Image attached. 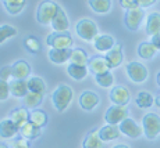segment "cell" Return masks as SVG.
Wrapping results in <instances>:
<instances>
[{
    "instance_id": "7a4b0ae2",
    "label": "cell",
    "mask_w": 160,
    "mask_h": 148,
    "mask_svg": "<svg viewBox=\"0 0 160 148\" xmlns=\"http://www.w3.org/2000/svg\"><path fill=\"white\" fill-rule=\"evenodd\" d=\"M60 6L57 3L52 2V0H45L39 4L38 10H36V20L42 25H52L54 17L57 15V11Z\"/></svg>"
},
{
    "instance_id": "4dcf8cb0",
    "label": "cell",
    "mask_w": 160,
    "mask_h": 148,
    "mask_svg": "<svg viewBox=\"0 0 160 148\" xmlns=\"http://www.w3.org/2000/svg\"><path fill=\"white\" fill-rule=\"evenodd\" d=\"M91 8L98 14H107L112 10V0H89Z\"/></svg>"
},
{
    "instance_id": "ffe728a7",
    "label": "cell",
    "mask_w": 160,
    "mask_h": 148,
    "mask_svg": "<svg viewBox=\"0 0 160 148\" xmlns=\"http://www.w3.org/2000/svg\"><path fill=\"white\" fill-rule=\"evenodd\" d=\"M8 85H10V93H11V95H14V97L24 98L27 94H28V91H29L27 81L13 79L11 82H8Z\"/></svg>"
},
{
    "instance_id": "cb8c5ba5",
    "label": "cell",
    "mask_w": 160,
    "mask_h": 148,
    "mask_svg": "<svg viewBox=\"0 0 160 148\" xmlns=\"http://www.w3.org/2000/svg\"><path fill=\"white\" fill-rule=\"evenodd\" d=\"M84 148H104V141L100 138L99 130H92L87 134L82 143Z\"/></svg>"
},
{
    "instance_id": "9c48e42d",
    "label": "cell",
    "mask_w": 160,
    "mask_h": 148,
    "mask_svg": "<svg viewBox=\"0 0 160 148\" xmlns=\"http://www.w3.org/2000/svg\"><path fill=\"white\" fill-rule=\"evenodd\" d=\"M118 126H120L121 133L124 136H127V137H130V138H138V137H141L142 133H143V129L131 118L124 119Z\"/></svg>"
},
{
    "instance_id": "ba28073f",
    "label": "cell",
    "mask_w": 160,
    "mask_h": 148,
    "mask_svg": "<svg viewBox=\"0 0 160 148\" xmlns=\"http://www.w3.org/2000/svg\"><path fill=\"white\" fill-rule=\"evenodd\" d=\"M128 118V109L125 105H116L113 104L112 107L107 108L104 113V119L109 125H120L124 119Z\"/></svg>"
},
{
    "instance_id": "7402d4cb",
    "label": "cell",
    "mask_w": 160,
    "mask_h": 148,
    "mask_svg": "<svg viewBox=\"0 0 160 148\" xmlns=\"http://www.w3.org/2000/svg\"><path fill=\"white\" fill-rule=\"evenodd\" d=\"M41 134H42V127L33 125L32 122H28L27 125H24L20 129V137H24L29 141L41 137Z\"/></svg>"
},
{
    "instance_id": "4316f807",
    "label": "cell",
    "mask_w": 160,
    "mask_h": 148,
    "mask_svg": "<svg viewBox=\"0 0 160 148\" xmlns=\"http://www.w3.org/2000/svg\"><path fill=\"white\" fill-rule=\"evenodd\" d=\"M48 113L45 112L43 109H39V108H35L29 112V122H32L33 125L39 126V127H43V126L48 125Z\"/></svg>"
},
{
    "instance_id": "bcb514c9",
    "label": "cell",
    "mask_w": 160,
    "mask_h": 148,
    "mask_svg": "<svg viewBox=\"0 0 160 148\" xmlns=\"http://www.w3.org/2000/svg\"><path fill=\"white\" fill-rule=\"evenodd\" d=\"M0 148H10V147L6 146V144H3V143H0Z\"/></svg>"
},
{
    "instance_id": "5b68a950",
    "label": "cell",
    "mask_w": 160,
    "mask_h": 148,
    "mask_svg": "<svg viewBox=\"0 0 160 148\" xmlns=\"http://www.w3.org/2000/svg\"><path fill=\"white\" fill-rule=\"evenodd\" d=\"M143 18H145V10L142 7H139V6L132 7L130 10H127V13H125V17H124L125 26L130 30H132V32H135V30L139 29Z\"/></svg>"
},
{
    "instance_id": "d6986e66",
    "label": "cell",
    "mask_w": 160,
    "mask_h": 148,
    "mask_svg": "<svg viewBox=\"0 0 160 148\" xmlns=\"http://www.w3.org/2000/svg\"><path fill=\"white\" fill-rule=\"evenodd\" d=\"M18 133H20V129L15 126V123L10 118L3 119L0 122V137L2 138H13Z\"/></svg>"
},
{
    "instance_id": "d6a6232c",
    "label": "cell",
    "mask_w": 160,
    "mask_h": 148,
    "mask_svg": "<svg viewBox=\"0 0 160 148\" xmlns=\"http://www.w3.org/2000/svg\"><path fill=\"white\" fill-rule=\"evenodd\" d=\"M135 103L139 108H150L155 104V97L149 91H139L135 97Z\"/></svg>"
},
{
    "instance_id": "44dd1931",
    "label": "cell",
    "mask_w": 160,
    "mask_h": 148,
    "mask_svg": "<svg viewBox=\"0 0 160 148\" xmlns=\"http://www.w3.org/2000/svg\"><path fill=\"white\" fill-rule=\"evenodd\" d=\"M146 33L152 38L160 33V13H150L146 18Z\"/></svg>"
},
{
    "instance_id": "1f68e13d",
    "label": "cell",
    "mask_w": 160,
    "mask_h": 148,
    "mask_svg": "<svg viewBox=\"0 0 160 148\" xmlns=\"http://www.w3.org/2000/svg\"><path fill=\"white\" fill-rule=\"evenodd\" d=\"M27 83H28L29 91L45 95V93H46V83H45V81L42 78H36V76H33V78L27 79Z\"/></svg>"
},
{
    "instance_id": "3957f363",
    "label": "cell",
    "mask_w": 160,
    "mask_h": 148,
    "mask_svg": "<svg viewBox=\"0 0 160 148\" xmlns=\"http://www.w3.org/2000/svg\"><path fill=\"white\" fill-rule=\"evenodd\" d=\"M142 129L143 134L149 140H155L160 136V116L155 112L146 113L142 118Z\"/></svg>"
},
{
    "instance_id": "ac0fdd59",
    "label": "cell",
    "mask_w": 160,
    "mask_h": 148,
    "mask_svg": "<svg viewBox=\"0 0 160 148\" xmlns=\"http://www.w3.org/2000/svg\"><path fill=\"white\" fill-rule=\"evenodd\" d=\"M10 119L15 123V126H17L18 129H21L24 125H27V123L29 122V111L28 108H15V109L11 111L10 113Z\"/></svg>"
},
{
    "instance_id": "30bf717a",
    "label": "cell",
    "mask_w": 160,
    "mask_h": 148,
    "mask_svg": "<svg viewBox=\"0 0 160 148\" xmlns=\"http://www.w3.org/2000/svg\"><path fill=\"white\" fill-rule=\"evenodd\" d=\"M131 100V94L125 86H114L110 91V101L116 105H127Z\"/></svg>"
},
{
    "instance_id": "484cf974",
    "label": "cell",
    "mask_w": 160,
    "mask_h": 148,
    "mask_svg": "<svg viewBox=\"0 0 160 148\" xmlns=\"http://www.w3.org/2000/svg\"><path fill=\"white\" fill-rule=\"evenodd\" d=\"M88 68L87 65H77V64H70L67 67V73L74 79V81H82L87 78L88 75Z\"/></svg>"
},
{
    "instance_id": "5bb4252c",
    "label": "cell",
    "mask_w": 160,
    "mask_h": 148,
    "mask_svg": "<svg viewBox=\"0 0 160 148\" xmlns=\"http://www.w3.org/2000/svg\"><path fill=\"white\" fill-rule=\"evenodd\" d=\"M13 68V79H20V81H27L31 75V67L25 60H18L11 65Z\"/></svg>"
},
{
    "instance_id": "74e56055",
    "label": "cell",
    "mask_w": 160,
    "mask_h": 148,
    "mask_svg": "<svg viewBox=\"0 0 160 148\" xmlns=\"http://www.w3.org/2000/svg\"><path fill=\"white\" fill-rule=\"evenodd\" d=\"M10 148H31V143H29V140H27V138L20 137V138L13 140Z\"/></svg>"
},
{
    "instance_id": "603a6c76",
    "label": "cell",
    "mask_w": 160,
    "mask_h": 148,
    "mask_svg": "<svg viewBox=\"0 0 160 148\" xmlns=\"http://www.w3.org/2000/svg\"><path fill=\"white\" fill-rule=\"evenodd\" d=\"M120 134H121V130H120L118 125H109V123H107L106 126L99 129V136L103 141L116 140V138L120 137Z\"/></svg>"
},
{
    "instance_id": "e575fe53",
    "label": "cell",
    "mask_w": 160,
    "mask_h": 148,
    "mask_svg": "<svg viewBox=\"0 0 160 148\" xmlns=\"http://www.w3.org/2000/svg\"><path fill=\"white\" fill-rule=\"evenodd\" d=\"M17 29L11 25H2L0 26V44L4 43L7 39H11L17 36Z\"/></svg>"
},
{
    "instance_id": "8992f818",
    "label": "cell",
    "mask_w": 160,
    "mask_h": 148,
    "mask_svg": "<svg viewBox=\"0 0 160 148\" xmlns=\"http://www.w3.org/2000/svg\"><path fill=\"white\" fill-rule=\"evenodd\" d=\"M125 71H127V75L130 78V81H132L134 83H143L149 76V72H148V68L141 62H137V61H132V62H128L125 65Z\"/></svg>"
},
{
    "instance_id": "277c9868",
    "label": "cell",
    "mask_w": 160,
    "mask_h": 148,
    "mask_svg": "<svg viewBox=\"0 0 160 148\" xmlns=\"http://www.w3.org/2000/svg\"><path fill=\"white\" fill-rule=\"evenodd\" d=\"M77 35L85 42H93L95 38L99 35V29L98 25L91 20V18H84L81 20L75 26Z\"/></svg>"
},
{
    "instance_id": "2e32d148",
    "label": "cell",
    "mask_w": 160,
    "mask_h": 148,
    "mask_svg": "<svg viewBox=\"0 0 160 148\" xmlns=\"http://www.w3.org/2000/svg\"><path fill=\"white\" fill-rule=\"evenodd\" d=\"M52 28H53L54 32H67L70 29V20L67 17L66 11L63 8H58L57 15L54 17L53 22H52Z\"/></svg>"
},
{
    "instance_id": "ab89813d",
    "label": "cell",
    "mask_w": 160,
    "mask_h": 148,
    "mask_svg": "<svg viewBox=\"0 0 160 148\" xmlns=\"http://www.w3.org/2000/svg\"><path fill=\"white\" fill-rule=\"evenodd\" d=\"M120 4L122 8L125 10H130L132 7H137L138 6V0H120Z\"/></svg>"
},
{
    "instance_id": "4fadbf2b",
    "label": "cell",
    "mask_w": 160,
    "mask_h": 148,
    "mask_svg": "<svg viewBox=\"0 0 160 148\" xmlns=\"http://www.w3.org/2000/svg\"><path fill=\"white\" fill-rule=\"evenodd\" d=\"M99 101H100L99 95L95 93V91L87 90V91H84V93L79 95L78 103H79V105H81L82 109L92 111L93 108H96V105L99 104Z\"/></svg>"
},
{
    "instance_id": "d590c367",
    "label": "cell",
    "mask_w": 160,
    "mask_h": 148,
    "mask_svg": "<svg viewBox=\"0 0 160 148\" xmlns=\"http://www.w3.org/2000/svg\"><path fill=\"white\" fill-rule=\"evenodd\" d=\"M24 44H25V49L28 51L33 54H38L41 51V42L36 36H28V38L24 40Z\"/></svg>"
},
{
    "instance_id": "7bdbcfd3",
    "label": "cell",
    "mask_w": 160,
    "mask_h": 148,
    "mask_svg": "<svg viewBox=\"0 0 160 148\" xmlns=\"http://www.w3.org/2000/svg\"><path fill=\"white\" fill-rule=\"evenodd\" d=\"M155 104H156V105H158V107L160 108V94L156 95V98H155Z\"/></svg>"
},
{
    "instance_id": "ee69618b",
    "label": "cell",
    "mask_w": 160,
    "mask_h": 148,
    "mask_svg": "<svg viewBox=\"0 0 160 148\" xmlns=\"http://www.w3.org/2000/svg\"><path fill=\"white\" fill-rule=\"evenodd\" d=\"M113 148H130V147L125 146V144H117V146H114Z\"/></svg>"
},
{
    "instance_id": "52a82bcc",
    "label": "cell",
    "mask_w": 160,
    "mask_h": 148,
    "mask_svg": "<svg viewBox=\"0 0 160 148\" xmlns=\"http://www.w3.org/2000/svg\"><path fill=\"white\" fill-rule=\"evenodd\" d=\"M46 43L50 49H71L72 38L68 32H53L48 36Z\"/></svg>"
},
{
    "instance_id": "d4e9b609",
    "label": "cell",
    "mask_w": 160,
    "mask_h": 148,
    "mask_svg": "<svg viewBox=\"0 0 160 148\" xmlns=\"http://www.w3.org/2000/svg\"><path fill=\"white\" fill-rule=\"evenodd\" d=\"M158 53L159 50L156 49V46L152 42H142L138 46V55L142 60H152Z\"/></svg>"
},
{
    "instance_id": "8fae6325",
    "label": "cell",
    "mask_w": 160,
    "mask_h": 148,
    "mask_svg": "<svg viewBox=\"0 0 160 148\" xmlns=\"http://www.w3.org/2000/svg\"><path fill=\"white\" fill-rule=\"evenodd\" d=\"M106 60L110 65V69L118 68L124 61V53H122V44L121 43H116L114 47L106 53Z\"/></svg>"
},
{
    "instance_id": "60d3db41",
    "label": "cell",
    "mask_w": 160,
    "mask_h": 148,
    "mask_svg": "<svg viewBox=\"0 0 160 148\" xmlns=\"http://www.w3.org/2000/svg\"><path fill=\"white\" fill-rule=\"evenodd\" d=\"M156 3V0H138V6L142 8H146V7H150Z\"/></svg>"
},
{
    "instance_id": "9a60e30c",
    "label": "cell",
    "mask_w": 160,
    "mask_h": 148,
    "mask_svg": "<svg viewBox=\"0 0 160 148\" xmlns=\"http://www.w3.org/2000/svg\"><path fill=\"white\" fill-rule=\"evenodd\" d=\"M116 40L112 35H98L93 40V46L100 53H107L109 50H112L116 44Z\"/></svg>"
},
{
    "instance_id": "6da1fadb",
    "label": "cell",
    "mask_w": 160,
    "mask_h": 148,
    "mask_svg": "<svg viewBox=\"0 0 160 148\" xmlns=\"http://www.w3.org/2000/svg\"><path fill=\"white\" fill-rule=\"evenodd\" d=\"M74 97V91L68 85H60L52 94V101H53L54 108L58 112H64L70 107Z\"/></svg>"
},
{
    "instance_id": "f6af8a7d",
    "label": "cell",
    "mask_w": 160,
    "mask_h": 148,
    "mask_svg": "<svg viewBox=\"0 0 160 148\" xmlns=\"http://www.w3.org/2000/svg\"><path fill=\"white\" fill-rule=\"evenodd\" d=\"M156 81H158V85L160 86V72L158 73V76H156Z\"/></svg>"
},
{
    "instance_id": "83f0119b",
    "label": "cell",
    "mask_w": 160,
    "mask_h": 148,
    "mask_svg": "<svg viewBox=\"0 0 160 148\" xmlns=\"http://www.w3.org/2000/svg\"><path fill=\"white\" fill-rule=\"evenodd\" d=\"M43 101V94L39 93H32V91H28V94L22 98V104L25 108H29V109H35L42 104Z\"/></svg>"
},
{
    "instance_id": "b9f144b4",
    "label": "cell",
    "mask_w": 160,
    "mask_h": 148,
    "mask_svg": "<svg viewBox=\"0 0 160 148\" xmlns=\"http://www.w3.org/2000/svg\"><path fill=\"white\" fill-rule=\"evenodd\" d=\"M150 42H152L153 44L156 46V49H158V50L160 51V33H159V35L152 36V38H150Z\"/></svg>"
},
{
    "instance_id": "836d02e7",
    "label": "cell",
    "mask_w": 160,
    "mask_h": 148,
    "mask_svg": "<svg viewBox=\"0 0 160 148\" xmlns=\"http://www.w3.org/2000/svg\"><path fill=\"white\" fill-rule=\"evenodd\" d=\"M95 81L96 83L100 86V87H112L113 83H114V75H113L110 71H107V72L104 73H99V75H95Z\"/></svg>"
},
{
    "instance_id": "f546056e",
    "label": "cell",
    "mask_w": 160,
    "mask_h": 148,
    "mask_svg": "<svg viewBox=\"0 0 160 148\" xmlns=\"http://www.w3.org/2000/svg\"><path fill=\"white\" fill-rule=\"evenodd\" d=\"M70 62L77 64V65H87L89 62V57L87 51L84 49H71V57H70Z\"/></svg>"
},
{
    "instance_id": "8d00e7d4",
    "label": "cell",
    "mask_w": 160,
    "mask_h": 148,
    "mask_svg": "<svg viewBox=\"0 0 160 148\" xmlns=\"http://www.w3.org/2000/svg\"><path fill=\"white\" fill-rule=\"evenodd\" d=\"M10 94L11 93H10V85H8V82L0 79V101H6Z\"/></svg>"
},
{
    "instance_id": "7c38bea8",
    "label": "cell",
    "mask_w": 160,
    "mask_h": 148,
    "mask_svg": "<svg viewBox=\"0 0 160 148\" xmlns=\"http://www.w3.org/2000/svg\"><path fill=\"white\" fill-rule=\"evenodd\" d=\"M88 69L91 71L93 75H99V73H104V72H107V71H110V65H109V62H107L106 57L95 55V57L89 58Z\"/></svg>"
},
{
    "instance_id": "e0dca14e",
    "label": "cell",
    "mask_w": 160,
    "mask_h": 148,
    "mask_svg": "<svg viewBox=\"0 0 160 148\" xmlns=\"http://www.w3.org/2000/svg\"><path fill=\"white\" fill-rule=\"evenodd\" d=\"M49 60L53 64H64L67 61H70L71 57V49H50L49 50Z\"/></svg>"
},
{
    "instance_id": "f35d334b",
    "label": "cell",
    "mask_w": 160,
    "mask_h": 148,
    "mask_svg": "<svg viewBox=\"0 0 160 148\" xmlns=\"http://www.w3.org/2000/svg\"><path fill=\"white\" fill-rule=\"evenodd\" d=\"M10 78H13V68L11 67H3L2 69H0V79L8 82Z\"/></svg>"
},
{
    "instance_id": "f1b7e54d",
    "label": "cell",
    "mask_w": 160,
    "mask_h": 148,
    "mask_svg": "<svg viewBox=\"0 0 160 148\" xmlns=\"http://www.w3.org/2000/svg\"><path fill=\"white\" fill-rule=\"evenodd\" d=\"M3 4H4L8 14L17 15L24 10V7L27 4V0H3Z\"/></svg>"
}]
</instances>
